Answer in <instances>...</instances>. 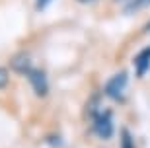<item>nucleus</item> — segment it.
Returning a JSON list of instances; mask_svg holds the SVG:
<instances>
[{"label": "nucleus", "mask_w": 150, "mask_h": 148, "mask_svg": "<svg viewBox=\"0 0 150 148\" xmlns=\"http://www.w3.org/2000/svg\"><path fill=\"white\" fill-rule=\"evenodd\" d=\"M94 132L96 137L101 140H109L115 132V125H113V113L109 109H101L94 113Z\"/></svg>", "instance_id": "obj_1"}, {"label": "nucleus", "mask_w": 150, "mask_h": 148, "mask_svg": "<svg viewBox=\"0 0 150 148\" xmlns=\"http://www.w3.org/2000/svg\"><path fill=\"white\" fill-rule=\"evenodd\" d=\"M127 84H129L127 70L115 72V74L105 82V96H107V98H111V99H115V101H119V99L123 98L125 90H127Z\"/></svg>", "instance_id": "obj_2"}, {"label": "nucleus", "mask_w": 150, "mask_h": 148, "mask_svg": "<svg viewBox=\"0 0 150 148\" xmlns=\"http://www.w3.org/2000/svg\"><path fill=\"white\" fill-rule=\"evenodd\" d=\"M28 80H29V84H31V90L37 93L39 98H45V96L49 93V78H47L45 70L33 66V68L28 72Z\"/></svg>", "instance_id": "obj_3"}, {"label": "nucleus", "mask_w": 150, "mask_h": 148, "mask_svg": "<svg viewBox=\"0 0 150 148\" xmlns=\"http://www.w3.org/2000/svg\"><path fill=\"white\" fill-rule=\"evenodd\" d=\"M10 66L16 72H20V74H23V76H28V72L33 68V62H31V57H29L28 53H18V55L12 57Z\"/></svg>", "instance_id": "obj_4"}, {"label": "nucleus", "mask_w": 150, "mask_h": 148, "mask_svg": "<svg viewBox=\"0 0 150 148\" xmlns=\"http://www.w3.org/2000/svg\"><path fill=\"white\" fill-rule=\"evenodd\" d=\"M134 68H137V76H144L150 70V45L134 57Z\"/></svg>", "instance_id": "obj_5"}, {"label": "nucleus", "mask_w": 150, "mask_h": 148, "mask_svg": "<svg viewBox=\"0 0 150 148\" xmlns=\"http://www.w3.org/2000/svg\"><path fill=\"white\" fill-rule=\"evenodd\" d=\"M121 148H137L134 146V140L131 137V132L127 129H123L121 131Z\"/></svg>", "instance_id": "obj_6"}, {"label": "nucleus", "mask_w": 150, "mask_h": 148, "mask_svg": "<svg viewBox=\"0 0 150 148\" xmlns=\"http://www.w3.org/2000/svg\"><path fill=\"white\" fill-rule=\"evenodd\" d=\"M8 82H10V72H8V68L0 66V90L6 88V86H8Z\"/></svg>", "instance_id": "obj_7"}, {"label": "nucleus", "mask_w": 150, "mask_h": 148, "mask_svg": "<svg viewBox=\"0 0 150 148\" xmlns=\"http://www.w3.org/2000/svg\"><path fill=\"white\" fill-rule=\"evenodd\" d=\"M146 6H150V0H133L131 2V10H139V8H146Z\"/></svg>", "instance_id": "obj_8"}, {"label": "nucleus", "mask_w": 150, "mask_h": 148, "mask_svg": "<svg viewBox=\"0 0 150 148\" xmlns=\"http://www.w3.org/2000/svg\"><path fill=\"white\" fill-rule=\"evenodd\" d=\"M51 4H53V0H35V8H37V12L47 10Z\"/></svg>", "instance_id": "obj_9"}, {"label": "nucleus", "mask_w": 150, "mask_h": 148, "mask_svg": "<svg viewBox=\"0 0 150 148\" xmlns=\"http://www.w3.org/2000/svg\"><path fill=\"white\" fill-rule=\"evenodd\" d=\"M144 29H146V31H150V22L146 23V28H144Z\"/></svg>", "instance_id": "obj_10"}, {"label": "nucleus", "mask_w": 150, "mask_h": 148, "mask_svg": "<svg viewBox=\"0 0 150 148\" xmlns=\"http://www.w3.org/2000/svg\"><path fill=\"white\" fill-rule=\"evenodd\" d=\"M80 2H92V0H80Z\"/></svg>", "instance_id": "obj_11"}]
</instances>
